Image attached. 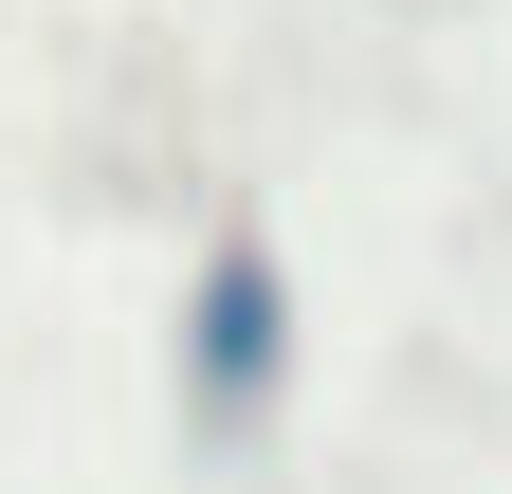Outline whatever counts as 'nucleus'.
<instances>
[{
    "instance_id": "1",
    "label": "nucleus",
    "mask_w": 512,
    "mask_h": 494,
    "mask_svg": "<svg viewBox=\"0 0 512 494\" xmlns=\"http://www.w3.org/2000/svg\"><path fill=\"white\" fill-rule=\"evenodd\" d=\"M275 385H293V275H275V238H220L202 293H183V403L256 421Z\"/></svg>"
}]
</instances>
